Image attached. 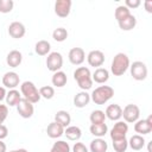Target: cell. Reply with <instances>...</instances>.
<instances>
[{
  "label": "cell",
  "instance_id": "obj_1",
  "mask_svg": "<svg viewBox=\"0 0 152 152\" xmlns=\"http://www.w3.org/2000/svg\"><path fill=\"white\" fill-rule=\"evenodd\" d=\"M129 65H131V63H129L128 56L124 52H119L114 56V58L112 61L110 71L114 76H122L128 70Z\"/></svg>",
  "mask_w": 152,
  "mask_h": 152
},
{
  "label": "cell",
  "instance_id": "obj_2",
  "mask_svg": "<svg viewBox=\"0 0 152 152\" xmlns=\"http://www.w3.org/2000/svg\"><path fill=\"white\" fill-rule=\"evenodd\" d=\"M114 96V89L109 86H100L90 94V100L95 104H104Z\"/></svg>",
  "mask_w": 152,
  "mask_h": 152
},
{
  "label": "cell",
  "instance_id": "obj_3",
  "mask_svg": "<svg viewBox=\"0 0 152 152\" xmlns=\"http://www.w3.org/2000/svg\"><path fill=\"white\" fill-rule=\"evenodd\" d=\"M74 78L77 82L78 87L87 91L88 89L91 88L93 86V78H91V72L89 70V68L86 66H78L75 71H74Z\"/></svg>",
  "mask_w": 152,
  "mask_h": 152
},
{
  "label": "cell",
  "instance_id": "obj_4",
  "mask_svg": "<svg viewBox=\"0 0 152 152\" xmlns=\"http://www.w3.org/2000/svg\"><path fill=\"white\" fill-rule=\"evenodd\" d=\"M20 94L23 95V99L30 101L31 103H37L40 100L39 89H37L36 84L31 81H25L20 86Z\"/></svg>",
  "mask_w": 152,
  "mask_h": 152
},
{
  "label": "cell",
  "instance_id": "obj_5",
  "mask_svg": "<svg viewBox=\"0 0 152 152\" xmlns=\"http://www.w3.org/2000/svg\"><path fill=\"white\" fill-rule=\"evenodd\" d=\"M131 75L135 81H144L147 77V66L141 61H135L129 65Z\"/></svg>",
  "mask_w": 152,
  "mask_h": 152
},
{
  "label": "cell",
  "instance_id": "obj_6",
  "mask_svg": "<svg viewBox=\"0 0 152 152\" xmlns=\"http://www.w3.org/2000/svg\"><path fill=\"white\" fill-rule=\"evenodd\" d=\"M122 116L126 124H134L135 121L139 120L140 109L137 104H133V103L126 104L125 108L122 109Z\"/></svg>",
  "mask_w": 152,
  "mask_h": 152
},
{
  "label": "cell",
  "instance_id": "obj_7",
  "mask_svg": "<svg viewBox=\"0 0 152 152\" xmlns=\"http://www.w3.org/2000/svg\"><path fill=\"white\" fill-rule=\"evenodd\" d=\"M46 66L52 72L59 71L63 66V56L57 51L50 52L46 57Z\"/></svg>",
  "mask_w": 152,
  "mask_h": 152
},
{
  "label": "cell",
  "instance_id": "obj_8",
  "mask_svg": "<svg viewBox=\"0 0 152 152\" xmlns=\"http://www.w3.org/2000/svg\"><path fill=\"white\" fill-rule=\"evenodd\" d=\"M128 132V125L125 122V121H116L113 126V128L110 129V139L112 141H115V140H120V139H124L126 138V134Z\"/></svg>",
  "mask_w": 152,
  "mask_h": 152
},
{
  "label": "cell",
  "instance_id": "obj_9",
  "mask_svg": "<svg viewBox=\"0 0 152 152\" xmlns=\"http://www.w3.org/2000/svg\"><path fill=\"white\" fill-rule=\"evenodd\" d=\"M134 131L139 135H145L152 132V115H148L146 119H140L134 122Z\"/></svg>",
  "mask_w": 152,
  "mask_h": 152
},
{
  "label": "cell",
  "instance_id": "obj_10",
  "mask_svg": "<svg viewBox=\"0 0 152 152\" xmlns=\"http://www.w3.org/2000/svg\"><path fill=\"white\" fill-rule=\"evenodd\" d=\"M17 112L23 119H30L34 113L33 103H31L25 99H21L20 102L17 104Z\"/></svg>",
  "mask_w": 152,
  "mask_h": 152
},
{
  "label": "cell",
  "instance_id": "obj_11",
  "mask_svg": "<svg viewBox=\"0 0 152 152\" xmlns=\"http://www.w3.org/2000/svg\"><path fill=\"white\" fill-rule=\"evenodd\" d=\"M87 62L90 66L94 68H101V65L104 63V53L100 50H91L87 55Z\"/></svg>",
  "mask_w": 152,
  "mask_h": 152
},
{
  "label": "cell",
  "instance_id": "obj_12",
  "mask_svg": "<svg viewBox=\"0 0 152 152\" xmlns=\"http://www.w3.org/2000/svg\"><path fill=\"white\" fill-rule=\"evenodd\" d=\"M71 0H57L55 2V13L59 18H66L71 11Z\"/></svg>",
  "mask_w": 152,
  "mask_h": 152
},
{
  "label": "cell",
  "instance_id": "obj_13",
  "mask_svg": "<svg viewBox=\"0 0 152 152\" xmlns=\"http://www.w3.org/2000/svg\"><path fill=\"white\" fill-rule=\"evenodd\" d=\"M19 82H20L19 75L14 71H7L2 76V86H4V88H8L10 90L15 89L19 86Z\"/></svg>",
  "mask_w": 152,
  "mask_h": 152
},
{
  "label": "cell",
  "instance_id": "obj_14",
  "mask_svg": "<svg viewBox=\"0 0 152 152\" xmlns=\"http://www.w3.org/2000/svg\"><path fill=\"white\" fill-rule=\"evenodd\" d=\"M69 62L74 65H81L86 59V52L82 48H72L68 55Z\"/></svg>",
  "mask_w": 152,
  "mask_h": 152
},
{
  "label": "cell",
  "instance_id": "obj_15",
  "mask_svg": "<svg viewBox=\"0 0 152 152\" xmlns=\"http://www.w3.org/2000/svg\"><path fill=\"white\" fill-rule=\"evenodd\" d=\"M25 33H26V28H25V26H24L23 23H20V21H13V23L10 24V26H8V34L12 38L20 39V38H23L25 36Z\"/></svg>",
  "mask_w": 152,
  "mask_h": 152
},
{
  "label": "cell",
  "instance_id": "obj_16",
  "mask_svg": "<svg viewBox=\"0 0 152 152\" xmlns=\"http://www.w3.org/2000/svg\"><path fill=\"white\" fill-rule=\"evenodd\" d=\"M104 114H106V118H108L109 120H112V121H119L122 118V108L119 104L113 103V104H109L106 108Z\"/></svg>",
  "mask_w": 152,
  "mask_h": 152
},
{
  "label": "cell",
  "instance_id": "obj_17",
  "mask_svg": "<svg viewBox=\"0 0 152 152\" xmlns=\"http://www.w3.org/2000/svg\"><path fill=\"white\" fill-rule=\"evenodd\" d=\"M23 62V55L19 50H12L6 56V63L11 68H18Z\"/></svg>",
  "mask_w": 152,
  "mask_h": 152
},
{
  "label": "cell",
  "instance_id": "obj_18",
  "mask_svg": "<svg viewBox=\"0 0 152 152\" xmlns=\"http://www.w3.org/2000/svg\"><path fill=\"white\" fill-rule=\"evenodd\" d=\"M46 134L49 138L51 139H57L61 138L64 134V127L62 125H59L56 121H52L51 124H49V126L46 127Z\"/></svg>",
  "mask_w": 152,
  "mask_h": 152
},
{
  "label": "cell",
  "instance_id": "obj_19",
  "mask_svg": "<svg viewBox=\"0 0 152 152\" xmlns=\"http://www.w3.org/2000/svg\"><path fill=\"white\" fill-rule=\"evenodd\" d=\"M91 78H93V82H96L99 84L106 83L109 80V71L106 68H97L91 74Z\"/></svg>",
  "mask_w": 152,
  "mask_h": 152
},
{
  "label": "cell",
  "instance_id": "obj_20",
  "mask_svg": "<svg viewBox=\"0 0 152 152\" xmlns=\"http://www.w3.org/2000/svg\"><path fill=\"white\" fill-rule=\"evenodd\" d=\"M89 150H90V152H107L108 144L102 138H95L90 141Z\"/></svg>",
  "mask_w": 152,
  "mask_h": 152
},
{
  "label": "cell",
  "instance_id": "obj_21",
  "mask_svg": "<svg viewBox=\"0 0 152 152\" xmlns=\"http://www.w3.org/2000/svg\"><path fill=\"white\" fill-rule=\"evenodd\" d=\"M90 102V94H88L87 91L82 90L80 93H77L74 96V104L77 108H83L86 107L88 103Z\"/></svg>",
  "mask_w": 152,
  "mask_h": 152
},
{
  "label": "cell",
  "instance_id": "obj_22",
  "mask_svg": "<svg viewBox=\"0 0 152 152\" xmlns=\"http://www.w3.org/2000/svg\"><path fill=\"white\" fill-rule=\"evenodd\" d=\"M21 99H23V97H21V94H20L19 90H17V89H11L10 91H7L6 97H5L6 104L10 106V107H13V106L17 107V104L20 102Z\"/></svg>",
  "mask_w": 152,
  "mask_h": 152
},
{
  "label": "cell",
  "instance_id": "obj_23",
  "mask_svg": "<svg viewBox=\"0 0 152 152\" xmlns=\"http://www.w3.org/2000/svg\"><path fill=\"white\" fill-rule=\"evenodd\" d=\"M64 135L71 141H77L82 137V131L78 126H68L64 128Z\"/></svg>",
  "mask_w": 152,
  "mask_h": 152
},
{
  "label": "cell",
  "instance_id": "obj_24",
  "mask_svg": "<svg viewBox=\"0 0 152 152\" xmlns=\"http://www.w3.org/2000/svg\"><path fill=\"white\" fill-rule=\"evenodd\" d=\"M89 131L95 138H102L107 134L108 126L104 122L103 124H91L90 127H89Z\"/></svg>",
  "mask_w": 152,
  "mask_h": 152
},
{
  "label": "cell",
  "instance_id": "obj_25",
  "mask_svg": "<svg viewBox=\"0 0 152 152\" xmlns=\"http://www.w3.org/2000/svg\"><path fill=\"white\" fill-rule=\"evenodd\" d=\"M51 82H52V86L57 87V88H62L68 82V77H66V74L62 70L59 71H56L53 72L52 77H51Z\"/></svg>",
  "mask_w": 152,
  "mask_h": 152
},
{
  "label": "cell",
  "instance_id": "obj_26",
  "mask_svg": "<svg viewBox=\"0 0 152 152\" xmlns=\"http://www.w3.org/2000/svg\"><path fill=\"white\" fill-rule=\"evenodd\" d=\"M128 146L134 150V151H140L142 150V147L145 146V139L142 135H139V134H134L129 138L128 140Z\"/></svg>",
  "mask_w": 152,
  "mask_h": 152
},
{
  "label": "cell",
  "instance_id": "obj_27",
  "mask_svg": "<svg viewBox=\"0 0 152 152\" xmlns=\"http://www.w3.org/2000/svg\"><path fill=\"white\" fill-rule=\"evenodd\" d=\"M118 24H119V27L122 31H131L137 25V18L133 14H129L128 17H126L125 19H122L121 21H119Z\"/></svg>",
  "mask_w": 152,
  "mask_h": 152
},
{
  "label": "cell",
  "instance_id": "obj_28",
  "mask_svg": "<svg viewBox=\"0 0 152 152\" xmlns=\"http://www.w3.org/2000/svg\"><path fill=\"white\" fill-rule=\"evenodd\" d=\"M50 49H51V44L45 40V39H42V40H38L34 45V51L37 55L39 56H46L50 53Z\"/></svg>",
  "mask_w": 152,
  "mask_h": 152
},
{
  "label": "cell",
  "instance_id": "obj_29",
  "mask_svg": "<svg viewBox=\"0 0 152 152\" xmlns=\"http://www.w3.org/2000/svg\"><path fill=\"white\" fill-rule=\"evenodd\" d=\"M55 121L58 122L59 125H62L64 128L70 126V122H71V116L70 114L66 112V110H58L56 114H55Z\"/></svg>",
  "mask_w": 152,
  "mask_h": 152
},
{
  "label": "cell",
  "instance_id": "obj_30",
  "mask_svg": "<svg viewBox=\"0 0 152 152\" xmlns=\"http://www.w3.org/2000/svg\"><path fill=\"white\" fill-rule=\"evenodd\" d=\"M89 120H90L91 124H103L104 120H106V114L101 109H95V110L91 112V114L89 116Z\"/></svg>",
  "mask_w": 152,
  "mask_h": 152
},
{
  "label": "cell",
  "instance_id": "obj_31",
  "mask_svg": "<svg viewBox=\"0 0 152 152\" xmlns=\"http://www.w3.org/2000/svg\"><path fill=\"white\" fill-rule=\"evenodd\" d=\"M131 14V11L125 6V5H120L115 8V12H114V17L116 19V21H121L122 19H125L126 17H128Z\"/></svg>",
  "mask_w": 152,
  "mask_h": 152
},
{
  "label": "cell",
  "instance_id": "obj_32",
  "mask_svg": "<svg viewBox=\"0 0 152 152\" xmlns=\"http://www.w3.org/2000/svg\"><path fill=\"white\" fill-rule=\"evenodd\" d=\"M50 152H70V146L64 140H57L53 142Z\"/></svg>",
  "mask_w": 152,
  "mask_h": 152
},
{
  "label": "cell",
  "instance_id": "obj_33",
  "mask_svg": "<svg viewBox=\"0 0 152 152\" xmlns=\"http://www.w3.org/2000/svg\"><path fill=\"white\" fill-rule=\"evenodd\" d=\"M52 38L56 42H59V43L64 42L68 38V31H66V28H64V27H57V28H55L53 32H52Z\"/></svg>",
  "mask_w": 152,
  "mask_h": 152
},
{
  "label": "cell",
  "instance_id": "obj_34",
  "mask_svg": "<svg viewBox=\"0 0 152 152\" xmlns=\"http://www.w3.org/2000/svg\"><path fill=\"white\" fill-rule=\"evenodd\" d=\"M39 94H40V97L51 100L55 96V88L51 86H43L42 88H39Z\"/></svg>",
  "mask_w": 152,
  "mask_h": 152
},
{
  "label": "cell",
  "instance_id": "obj_35",
  "mask_svg": "<svg viewBox=\"0 0 152 152\" xmlns=\"http://www.w3.org/2000/svg\"><path fill=\"white\" fill-rule=\"evenodd\" d=\"M127 147H128V140L126 138L113 141V148L115 150V152H125Z\"/></svg>",
  "mask_w": 152,
  "mask_h": 152
},
{
  "label": "cell",
  "instance_id": "obj_36",
  "mask_svg": "<svg viewBox=\"0 0 152 152\" xmlns=\"http://www.w3.org/2000/svg\"><path fill=\"white\" fill-rule=\"evenodd\" d=\"M14 2L12 0H0V13H10L12 12Z\"/></svg>",
  "mask_w": 152,
  "mask_h": 152
},
{
  "label": "cell",
  "instance_id": "obj_37",
  "mask_svg": "<svg viewBox=\"0 0 152 152\" xmlns=\"http://www.w3.org/2000/svg\"><path fill=\"white\" fill-rule=\"evenodd\" d=\"M7 115H8L7 104H0V125H2V122L7 119Z\"/></svg>",
  "mask_w": 152,
  "mask_h": 152
},
{
  "label": "cell",
  "instance_id": "obj_38",
  "mask_svg": "<svg viewBox=\"0 0 152 152\" xmlns=\"http://www.w3.org/2000/svg\"><path fill=\"white\" fill-rule=\"evenodd\" d=\"M72 152H89L83 142H75L72 146Z\"/></svg>",
  "mask_w": 152,
  "mask_h": 152
},
{
  "label": "cell",
  "instance_id": "obj_39",
  "mask_svg": "<svg viewBox=\"0 0 152 152\" xmlns=\"http://www.w3.org/2000/svg\"><path fill=\"white\" fill-rule=\"evenodd\" d=\"M140 4H141L140 0H126V1H125V6H126L128 10H131V8H137V7L140 6Z\"/></svg>",
  "mask_w": 152,
  "mask_h": 152
},
{
  "label": "cell",
  "instance_id": "obj_40",
  "mask_svg": "<svg viewBox=\"0 0 152 152\" xmlns=\"http://www.w3.org/2000/svg\"><path fill=\"white\" fill-rule=\"evenodd\" d=\"M8 135V128L5 125H0V140L5 139Z\"/></svg>",
  "mask_w": 152,
  "mask_h": 152
},
{
  "label": "cell",
  "instance_id": "obj_41",
  "mask_svg": "<svg viewBox=\"0 0 152 152\" xmlns=\"http://www.w3.org/2000/svg\"><path fill=\"white\" fill-rule=\"evenodd\" d=\"M144 5H145L146 12H147V13H152V1H151V0H146V1L144 2Z\"/></svg>",
  "mask_w": 152,
  "mask_h": 152
},
{
  "label": "cell",
  "instance_id": "obj_42",
  "mask_svg": "<svg viewBox=\"0 0 152 152\" xmlns=\"http://www.w3.org/2000/svg\"><path fill=\"white\" fill-rule=\"evenodd\" d=\"M6 94H7L6 89H5L4 87H0V102H1L2 100H5V97H6Z\"/></svg>",
  "mask_w": 152,
  "mask_h": 152
},
{
  "label": "cell",
  "instance_id": "obj_43",
  "mask_svg": "<svg viewBox=\"0 0 152 152\" xmlns=\"http://www.w3.org/2000/svg\"><path fill=\"white\" fill-rule=\"evenodd\" d=\"M6 150H7L6 144L2 140H0V152H6Z\"/></svg>",
  "mask_w": 152,
  "mask_h": 152
},
{
  "label": "cell",
  "instance_id": "obj_44",
  "mask_svg": "<svg viewBox=\"0 0 152 152\" xmlns=\"http://www.w3.org/2000/svg\"><path fill=\"white\" fill-rule=\"evenodd\" d=\"M10 152H28L27 150L25 148H19V150H13V151H10Z\"/></svg>",
  "mask_w": 152,
  "mask_h": 152
}]
</instances>
